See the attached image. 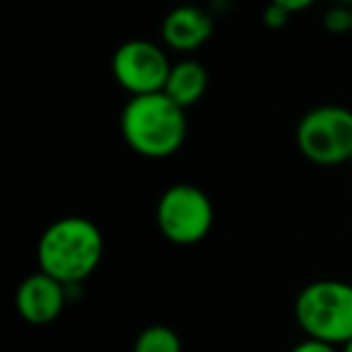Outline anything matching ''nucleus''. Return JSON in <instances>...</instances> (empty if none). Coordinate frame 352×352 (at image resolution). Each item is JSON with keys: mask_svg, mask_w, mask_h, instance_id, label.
<instances>
[{"mask_svg": "<svg viewBox=\"0 0 352 352\" xmlns=\"http://www.w3.org/2000/svg\"><path fill=\"white\" fill-rule=\"evenodd\" d=\"M104 256L102 230L87 217H60L44 230L36 246L39 270L75 287L99 268Z\"/></svg>", "mask_w": 352, "mask_h": 352, "instance_id": "obj_1", "label": "nucleus"}, {"mask_svg": "<svg viewBox=\"0 0 352 352\" xmlns=\"http://www.w3.org/2000/svg\"><path fill=\"white\" fill-rule=\"evenodd\" d=\"M121 133L135 155L147 160H166L186 142V109L164 92L131 97L121 111Z\"/></svg>", "mask_w": 352, "mask_h": 352, "instance_id": "obj_2", "label": "nucleus"}, {"mask_svg": "<svg viewBox=\"0 0 352 352\" xmlns=\"http://www.w3.org/2000/svg\"><path fill=\"white\" fill-rule=\"evenodd\" d=\"M294 318L307 338L342 347L352 340V285L342 280L309 283L297 294Z\"/></svg>", "mask_w": 352, "mask_h": 352, "instance_id": "obj_3", "label": "nucleus"}, {"mask_svg": "<svg viewBox=\"0 0 352 352\" xmlns=\"http://www.w3.org/2000/svg\"><path fill=\"white\" fill-rule=\"evenodd\" d=\"M157 227L179 246H193L203 241L212 230L215 208L206 191L193 184H174L157 201Z\"/></svg>", "mask_w": 352, "mask_h": 352, "instance_id": "obj_4", "label": "nucleus"}, {"mask_svg": "<svg viewBox=\"0 0 352 352\" xmlns=\"http://www.w3.org/2000/svg\"><path fill=\"white\" fill-rule=\"evenodd\" d=\"M297 147L309 162L336 166L352 160V111L336 104L309 109L297 126Z\"/></svg>", "mask_w": 352, "mask_h": 352, "instance_id": "obj_5", "label": "nucleus"}, {"mask_svg": "<svg viewBox=\"0 0 352 352\" xmlns=\"http://www.w3.org/2000/svg\"><path fill=\"white\" fill-rule=\"evenodd\" d=\"M169 58L157 44L147 39H128L113 51L111 73L131 97L164 92L166 78L171 70Z\"/></svg>", "mask_w": 352, "mask_h": 352, "instance_id": "obj_6", "label": "nucleus"}, {"mask_svg": "<svg viewBox=\"0 0 352 352\" xmlns=\"http://www.w3.org/2000/svg\"><path fill=\"white\" fill-rule=\"evenodd\" d=\"M68 285L58 283L44 270L30 275L20 283L15 294L17 314L32 326H46L63 314L68 302Z\"/></svg>", "mask_w": 352, "mask_h": 352, "instance_id": "obj_7", "label": "nucleus"}, {"mask_svg": "<svg viewBox=\"0 0 352 352\" xmlns=\"http://www.w3.org/2000/svg\"><path fill=\"white\" fill-rule=\"evenodd\" d=\"M215 32L210 12H206L198 6H179L164 17L162 22V39L169 49L182 51H196L206 44Z\"/></svg>", "mask_w": 352, "mask_h": 352, "instance_id": "obj_8", "label": "nucleus"}, {"mask_svg": "<svg viewBox=\"0 0 352 352\" xmlns=\"http://www.w3.org/2000/svg\"><path fill=\"white\" fill-rule=\"evenodd\" d=\"M206 89H208V70L203 63L186 58L171 65L169 78H166L164 85V94L169 99H174L182 109H188L196 102H201Z\"/></svg>", "mask_w": 352, "mask_h": 352, "instance_id": "obj_9", "label": "nucleus"}, {"mask_svg": "<svg viewBox=\"0 0 352 352\" xmlns=\"http://www.w3.org/2000/svg\"><path fill=\"white\" fill-rule=\"evenodd\" d=\"M133 352H184L182 340L169 326H147L133 342Z\"/></svg>", "mask_w": 352, "mask_h": 352, "instance_id": "obj_10", "label": "nucleus"}, {"mask_svg": "<svg viewBox=\"0 0 352 352\" xmlns=\"http://www.w3.org/2000/svg\"><path fill=\"white\" fill-rule=\"evenodd\" d=\"M323 27H326L328 32H333V34H345V32L352 30V10L350 6H336L331 8V10L326 12V17H323Z\"/></svg>", "mask_w": 352, "mask_h": 352, "instance_id": "obj_11", "label": "nucleus"}, {"mask_svg": "<svg viewBox=\"0 0 352 352\" xmlns=\"http://www.w3.org/2000/svg\"><path fill=\"white\" fill-rule=\"evenodd\" d=\"M287 20H289V12L285 10V8L275 6V3H270V6L265 8V12H263V22H265V25H268V27H283Z\"/></svg>", "mask_w": 352, "mask_h": 352, "instance_id": "obj_12", "label": "nucleus"}, {"mask_svg": "<svg viewBox=\"0 0 352 352\" xmlns=\"http://www.w3.org/2000/svg\"><path fill=\"white\" fill-rule=\"evenodd\" d=\"M289 352H340L336 345H328V342H321V340H311V338H307V340H302L299 345H294Z\"/></svg>", "mask_w": 352, "mask_h": 352, "instance_id": "obj_13", "label": "nucleus"}, {"mask_svg": "<svg viewBox=\"0 0 352 352\" xmlns=\"http://www.w3.org/2000/svg\"><path fill=\"white\" fill-rule=\"evenodd\" d=\"M270 3L285 8V10L292 15V12H302V10H307V8H311L316 0H270Z\"/></svg>", "mask_w": 352, "mask_h": 352, "instance_id": "obj_14", "label": "nucleus"}, {"mask_svg": "<svg viewBox=\"0 0 352 352\" xmlns=\"http://www.w3.org/2000/svg\"><path fill=\"white\" fill-rule=\"evenodd\" d=\"M340 352H352V340H350V342H345V345L340 347Z\"/></svg>", "mask_w": 352, "mask_h": 352, "instance_id": "obj_15", "label": "nucleus"}, {"mask_svg": "<svg viewBox=\"0 0 352 352\" xmlns=\"http://www.w3.org/2000/svg\"><path fill=\"white\" fill-rule=\"evenodd\" d=\"M338 3H342V6H352V0H338Z\"/></svg>", "mask_w": 352, "mask_h": 352, "instance_id": "obj_16", "label": "nucleus"}, {"mask_svg": "<svg viewBox=\"0 0 352 352\" xmlns=\"http://www.w3.org/2000/svg\"><path fill=\"white\" fill-rule=\"evenodd\" d=\"M350 10H352V6H350ZM350 34H352V30H350Z\"/></svg>", "mask_w": 352, "mask_h": 352, "instance_id": "obj_17", "label": "nucleus"}, {"mask_svg": "<svg viewBox=\"0 0 352 352\" xmlns=\"http://www.w3.org/2000/svg\"><path fill=\"white\" fill-rule=\"evenodd\" d=\"M350 166H352V160H350Z\"/></svg>", "mask_w": 352, "mask_h": 352, "instance_id": "obj_18", "label": "nucleus"}]
</instances>
